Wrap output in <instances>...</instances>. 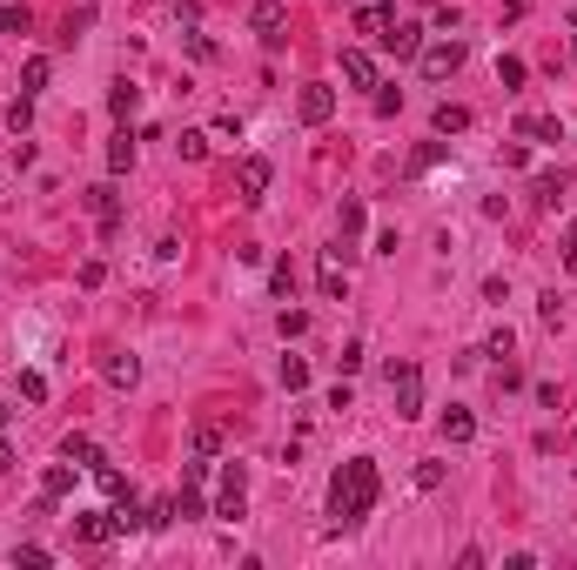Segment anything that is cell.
Wrapping results in <instances>:
<instances>
[{"label":"cell","mask_w":577,"mask_h":570,"mask_svg":"<svg viewBox=\"0 0 577 570\" xmlns=\"http://www.w3.org/2000/svg\"><path fill=\"white\" fill-rule=\"evenodd\" d=\"M376 496H383V477L369 456H350V463L329 477V524L336 530H356L369 511H376Z\"/></svg>","instance_id":"1"},{"label":"cell","mask_w":577,"mask_h":570,"mask_svg":"<svg viewBox=\"0 0 577 570\" xmlns=\"http://www.w3.org/2000/svg\"><path fill=\"white\" fill-rule=\"evenodd\" d=\"M242 511H249V477H242V463H222V490H215V517H222V524H242Z\"/></svg>","instance_id":"2"},{"label":"cell","mask_w":577,"mask_h":570,"mask_svg":"<svg viewBox=\"0 0 577 570\" xmlns=\"http://www.w3.org/2000/svg\"><path fill=\"white\" fill-rule=\"evenodd\" d=\"M390 396H396V416H423V369H416V362H396Z\"/></svg>","instance_id":"3"},{"label":"cell","mask_w":577,"mask_h":570,"mask_svg":"<svg viewBox=\"0 0 577 570\" xmlns=\"http://www.w3.org/2000/svg\"><path fill=\"white\" fill-rule=\"evenodd\" d=\"M288 7H282V0H256V7H249V34H256V41L262 47H282L288 41Z\"/></svg>","instance_id":"4"},{"label":"cell","mask_w":577,"mask_h":570,"mask_svg":"<svg viewBox=\"0 0 577 570\" xmlns=\"http://www.w3.org/2000/svg\"><path fill=\"white\" fill-rule=\"evenodd\" d=\"M416 60H423V81H450L463 67V41H430V47H416Z\"/></svg>","instance_id":"5"},{"label":"cell","mask_w":577,"mask_h":570,"mask_svg":"<svg viewBox=\"0 0 577 570\" xmlns=\"http://www.w3.org/2000/svg\"><path fill=\"white\" fill-rule=\"evenodd\" d=\"M269 181H275V168L262 162V154H242V162H235V195H242V202H262V195H269Z\"/></svg>","instance_id":"6"},{"label":"cell","mask_w":577,"mask_h":570,"mask_svg":"<svg viewBox=\"0 0 577 570\" xmlns=\"http://www.w3.org/2000/svg\"><path fill=\"white\" fill-rule=\"evenodd\" d=\"M316 289H322V302H343V296H350V269H343V256H336V249H322Z\"/></svg>","instance_id":"7"},{"label":"cell","mask_w":577,"mask_h":570,"mask_svg":"<svg viewBox=\"0 0 577 570\" xmlns=\"http://www.w3.org/2000/svg\"><path fill=\"white\" fill-rule=\"evenodd\" d=\"M296 115H303L309 128H322V121L336 115V88H322V81H309V88L296 94Z\"/></svg>","instance_id":"8"},{"label":"cell","mask_w":577,"mask_h":570,"mask_svg":"<svg viewBox=\"0 0 577 570\" xmlns=\"http://www.w3.org/2000/svg\"><path fill=\"white\" fill-rule=\"evenodd\" d=\"M107 537H122L115 511H75V543H107Z\"/></svg>","instance_id":"9"},{"label":"cell","mask_w":577,"mask_h":570,"mask_svg":"<svg viewBox=\"0 0 577 570\" xmlns=\"http://www.w3.org/2000/svg\"><path fill=\"white\" fill-rule=\"evenodd\" d=\"M343 81H350V88H376V60H369L363 47H343Z\"/></svg>","instance_id":"10"},{"label":"cell","mask_w":577,"mask_h":570,"mask_svg":"<svg viewBox=\"0 0 577 570\" xmlns=\"http://www.w3.org/2000/svg\"><path fill=\"white\" fill-rule=\"evenodd\" d=\"M135 107H141V88H135V81H115V94H107V115L128 128V121H135Z\"/></svg>","instance_id":"11"},{"label":"cell","mask_w":577,"mask_h":570,"mask_svg":"<svg viewBox=\"0 0 577 570\" xmlns=\"http://www.w3.org/2000/svg\"><path fill=\"white\" fill-rule=\"evenodd\" d=\"M88 215H94V222L107 228V235H115V222H122V209H115V188H107V181H101V188H88Z\"/></svg>","instance_id":"12"},{"label":"cell","mask_w":577,"mask_h":570,"mask_svg":"<svg viewBox=\"0 0 577 570\" xmlns=\"http://www.w3.org/2000/svg\"><path fill=\"white\" fill-rule=\"evenodd\" d=\"M356 28L383 47V41H390V28H396V7H363V14H356Z\"/></svg>","instance_id":"13"},{"label":"cell","mask_w":577,"mask_h":570,"mask_svg":"<svg viewBox=\"0 0 577 570\" xmlns=\"http://www.w3.org/2000/svg\"><path fill=\"white\" fill-rule=\"evenodd\" d=\"M470 436H477V416H470V409H443V443H470Z\"/></svg>","instance_id":"14"},{"label":"cell","mask_w":577,"mask_h":570,"mask_svg":"<svg viewBox=\"0 0 577 570\" xmlns=\"http://www.w3.org/2000/svg\"><path fill=\"white\" fill-rule=\"evenodd\" d=\"M101 376L115 383V390H135V383H141V362H135V356H107V362H101Z\"/></svg>","instance_id":"15"},{"label":"cell","mask_w":577,"mask_h":570,"mask_svg":"<svg viewBox=\"0 0 577 570\" xmlns=\"http://www.w3.org/2000/svg\"><path fill=\"white\" fill-rule=\"evenodd\" d=\"M61 456H67V463H81V470H107V456L94 450L88 436H67V443H61Z\"/></svg>","instance_id":"16"},{"label":"cell","mask_w":577,"mask_h":570,"mask_svg":"<svg viewBox=\"0 0 577 570\" xmlns=\"http://www.w3.org/2000/svg\"><path fill=\"white\" fill-rule=\"evenodd\" d=\"M383 47H390V54H416V47H423V28H416V20H396Z\"/></svg>","instance_id":"17"},{"label":"cell","mask_w":577,"mask_h":570,"mask_svg":"<svg viewBox=\"0 0 577 570\" xmlns=\"http://www.w3.org/2000/svg\"><path fill=\"white\" fill-rule=\"evenodd\" d=\"M430 121H437V135H463V128H470V107L443 101V107H437V115H430Z\"/></svg>","instance_id":"18"},{"label":"cell","mask_w":577,"mask_h":570,"mask_svg":"<svg viewBox=\"0 0 577 570\" xmlns=\"http://www.w3.org/2000/svg\"><path fill=\"white\" fill-rule=\"evenodd\" d=\"M107 168H115V175H128V168H135V135H128V128L107 141Z\"/></svg>","instance_id":"19"},{"label":"cell","mask_w":577,"mask_h":570,"mask_svg":"<svg viewBox=\"0 0 577 570\" xmlns=\"http://www.w3.org/2000/svg\"><path fill=\"white\" fill-rule=\"evenodd\" d=\"M75 490V463H47V477H41V496H67Z\"/></svg>","instance_id":"20"},{"label":"cell","mask_w":577,"mask_h":570,"mask_svg":"<svg viewBox=\"0 0 577 570\" xmlns=\"http://www.w3.org/2000/svg\"><path fill=\"white\" fill-rule=\"evenodd\" d=\"M517 135H524V141H557V121H550V115H524V121H517Z\"/></svg>","instance_id":"21"},{"label":"cell","mask_w":577,"mask_h":570,"mask_svg":"<svg viewBox=\"0 0 577 570\" xmlns=\"http://www.w3.org/2000/svg\"><path fill=\"white\" fill-rule=\"evenodd\" d=\"M188 450H195V456H215V450H222V430H215V423H195V430H188Z\"/></svg>","instance_id":"22"},{"label":"cell","mask_w":577,"mask_h":570,"mask_svg":"<svg viewBox=\"0 0 577 570\" xmlns=\"http://www.w3.org/2000/svg\"><path fill=\"white\" fill-rule=\"evenodd\" d=\"M47 75H54V67H47V54H34L28 67H20V94H41V88H47Z\"/></svg>","instance_id":"23"},{"label":"cell","mask_w":577,"mask_h":570,"mask_svg":"<svg viewBox=\"0 0 577 570\" xmlns=\"http://www.w3.org/2000/svg\"><path fill=\"white\" fill-rule=\"evenodd\" d=\"M175 154H182V162H202V154H209V135H202V128H182V135H175Z\"/></svg>","instance_id":"24"},{"label":"cell","mask_w":577,"mask_h":570,"mask_svg":"<svg viewBox=\"0 0 577 570\" xmlns=\"http://www.w3.org/2000/svg\"><path fill=\"white\" fill-rule=\"evenodd\" d=\"M531 195L544 202V209H557V202H564V175H537V181H531Z\"/></svg>","instance_id":"25"},{"label":"cell","mask_w":577,"mask_h":570,"mask_svg":"<svg viewBox=\"0 0 577 570\" xmlns=\"http://www.w3.org/2000/svg\"><path fill=\"white\" fill-rule=\"evenodd\" d=\"M282 390H309V362L303 356H282Z\"/></svg>","instance_id":"26"},{"label":"cell","mask_w":577,"mask_h":570,"mask_svg":"<svg viewBox=\"0 0 577 570\" xmlns=\"http://www.w3.org/2000/svg\"><path fill=\"white\" fill-rule=\"evenodd\" d=\"M20 403H47V376L41 369H20Z\"/></svg>","instance_id":"27"},{"label":"cell","mask_w":577,"mask_h":570,"mask_svg":"<svg viewBox=\"0 0 577 570\" xmlns=\"http://www.w3.org/2000/svg\"><path fill=\"white\" fill-rule=\"evenodd\" d=\"M437 162H443V141H423V148L410 154V175H430V168H437Z\"/></svg>","instance_id":"28"},{"label":"cell","mask_w":577,"mask_h":570,"mask_svg":"<svg viewBox=\"0 0 577 570\" xmlns=\"http://www.w3.org/2000/svg\"><path fill=\"white\" fill-rule=\"evenodd\" d=\"M336 222H343V235H363L369 215H363V202H343V209H336Z\"/></svg>","instance_id":"29"},{"label":"cell","mask_w":577,"mask_h":570,"mask_svg":"<svg viewBox=\"0 0 577 570\" xmlns=\"http://www.w3.org/2000/svg\"><path fill=\"white\" fill-rule=\"evenodd\" d=\"M28 121H34V94H20V101L7 107V128H14V135H28Z\"/></svg>","instance_id":"30"},{"label":"cell","mask_w":577,"mask_h":570,"mask_svg":"<svg viewBox=\"0 0 577 570\" xmlns=\"http://www.w3.org/2000/svg\"><path fill=\"white\" fill-rule=\"evenodd\" d=\"M0 34H28V7H14V0H7V7H0Z\"/></svg>","instance_id":"31"},{"label":"cell","mask_w":577,"mask_h":570,"mask_svg":"<svg viewBox=\"0 0 577 570\" xmlns=\"http://www.w3.org/2000/svg\"><path fill=\"white\" fill-rule=\"evenodd\" d=\"M275 329H282V343H296V336L309 329V315H303V309H282V322H275Z\"/></svg>","instance_id":"32"},{"label":"cell","mask_w":577,"mask_h":570,"mask_svg":"<svg viewBox=\"0 0 577 570\" xmlns=\"http://www.w3.org/2000/svg\"><path fill=\"white\" fill-rule=\"evenodd\" d=\"M497 81H503V88H524V60L503 54V60H497Z\"/></svg>","instance_id":"33"},{"label":"cell","mask_w":577,"mask_h":570,"mask_svg":"<svg viewBox=\"0 0 577 570\" xmlns=\"http://www.w3.org/2000/svg\"><path fill=\"white\" fill-rule=\"evenodd\" d=\"M443 477H450L443 463H416V490H443Z\"/></svg>","instance_id":"34"},{"label":"cell","mask_w":577,"mask_h":570,"mask_svg":"<svg viewBox=\"0 0 577 570\" xmlns=\"http://www.w3.org/2000/svg\"><path fill=\"white\" fill-rule=\"evenodd\" d=\"M14 564H54V550H41V543H14Z\"/></svg>","instance_id":"35"},{"label":"cell","mask_w":577,"mask_h":570,"mask_svg":"<svg viewBox=\"0 0 577 570\" xmlns=\"http://www.w3.org/2000/svg\"><path fill=\"white\" fill-rule=\"evenodd\" d=\"M510 349H517V336H510V329H490V343H484V356H510Z\"/></svg>","instance_id":"36"},{"label":"cell","mask_w":577,"mask_h":570,"mask_svg":"<svg viewBox=\"0 0 577 570\" xmlns=\"http://www.w3.org/2000/svg\"><path fill=\"white\" fill-rule=\"evenodd\" d=\"M564 269H571V275H577V222H571V228H564Z\"/></svg>","instance_id":"37"},{"label":"cell","mask_w":577,"mask_h":570,"mask_svg":"<svg viewBox=\"0 0 577 570\" xmlns=\"http://www.w3.org/2000/svg\"><path fill=\"white\" fill-rule=\"evenodd\" d=\"M7 470H14V443H7V436H0V477H7Z\"/></svg>","instance_id":"38"},{"label":"cell","mask_w":577,"mask_h":570,"mask_svg":"<svg viewBox=\"0 0 577 570\" xmlns=\"http://www.w3.org/2000/svg\"><path fill=\"white\" fill-rule=\"evenodd\" d=\"M7 416H14V409H7V396H0V423H7Z\"/></svg>","instance_id":"39"},{"label":"cell","mask_w":577,"mask_h":570,"mask_svg":"<svg viewBox=\"0 0 577 570\" xmlns=\"http://www.w3.org/2000/svg\"><path fill=\"white\" fill-rule=\"evenodd\" d=\"M571 28H577V7H571Z\"/></svg>","instance_id":"40"},{"label":"cell","mask_w":577,"mask_h":570,"mask_svg":"<svg viewBox=\"0 0 577 570\" xmlns=\"http://www.w3.org/2000/svg\"><path fill=\"white\" fill-rule=\"evenodd\" d=\"M0 202H7V195H0Z\"/></svg>","instance_id":"41"}]
</instances>
